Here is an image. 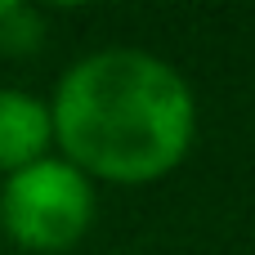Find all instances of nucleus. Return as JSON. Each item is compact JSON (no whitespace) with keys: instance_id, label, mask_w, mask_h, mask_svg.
Returning <instances> with one entry per match:
<instances>
[{"instance_id":"obj_2","label":"nucleus","mask_w":255,"mask_h":255,"mask_svg":"<svg viewBox=\"0 0 255 255\" xmlns=\"http://www.w3.org/2000/svg\"><path fill=\"white\" fill-rule=\"evenodd\" d=\"M94 224V184L63 157H40L0 188V229L22 251H67Z\"/></svg>"},{"instance_id":"obj_3","label":"nucleus","mask_w":255,"mask_h":255,"mask_svg":"<svg viewBox=\"0 0 255 255\" xmlns=\"http://www.w3.org/2000/svg\"><path fill=\"white\" fill-rule=\"evenodd\" d=\"M54 139L49 103L27 90H0V175H13L45 157Z\"/></svg>"},{"instance_id":"obj_1","label":"nucleus","mask_w":255,"mask_h":255,"mask_svg":"<svg viewBox=\"0 0 255 255\" xmlns=\"http://www.w3.org/2000/svg\"><path fill=\"white\" fill-rule=\"evenodd\" d=\"M49 126L63 161L85 179L152 184L188 157L197 103L166 58L148 49H99L58 81Z\"/></svg>"},{"instance_id":"obj_4","label":"nucleus","mask_w":255,"mask_h":255,"mask_svg":"<svg viewBox=\"0 0 255 255\" xmlns=\"http://www.w3.org/2000/svg\"><path fill=\"white\" fill-rule=\"evenodd\" d=\"M40 45V18L27 4H0V49L27 54Z\"/></svg>"}]
</instances>
